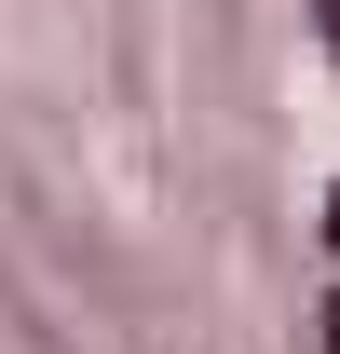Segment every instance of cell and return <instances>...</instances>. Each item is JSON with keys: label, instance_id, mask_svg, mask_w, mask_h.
<instances>
[{"label": "cell", "instance_id": "cell-1", "mask_svg": "<svg viewBox=\"0 0 340 354\" xmlns=\"http://www.w3.org/2000/svg\"><path fill=\"white\" fill-rule=\"evenodd\" d=\"M313 28H327V41H340V0H313Z\"/></svg>", "mask_w": 340, "mask_h": 354}, {"label": "cell", "instance_id": "cell-3", "mask_svg": "<svg viewBox=\"0 0 340 354\" xmlns=\"http://www.w3.org/2000/svg\"><path fill=\"white\" fill-rule=\"evenodd\" d=\"M327 232H340V205H327Z\"/></svg>", "mask_w": 340, "mask_h": 354}, {"label": "cell", "instance_id": "cell-2", "mask_svg": "<svg viewBox=\"0 0 340 354\" xmlns=\"http://www.w3.org/2000/svg\"><path fill=\"white\" fill-rule=\"evenodd\" d=\"M327 354H340V313H327Z\"/></svg>", "mask_w": 340, "mask_h": 354}]
</instances>
